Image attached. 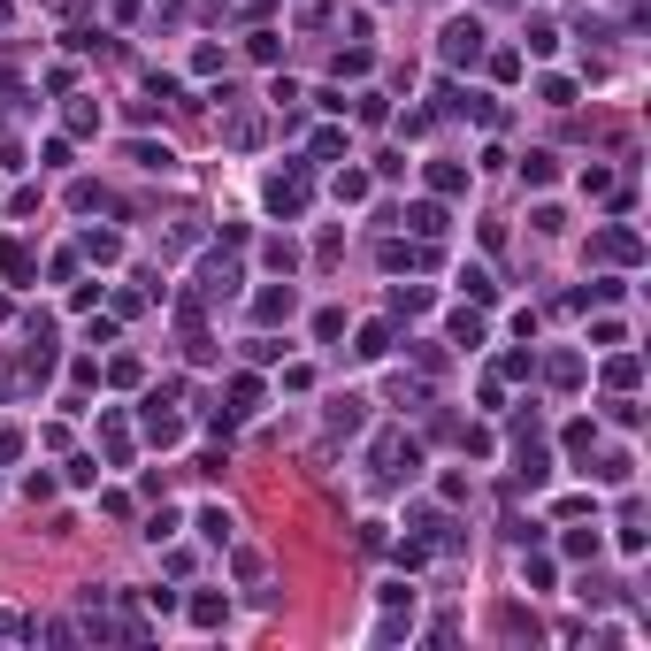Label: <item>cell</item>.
<instances>
[{
  "instance_id": "cell-1",
  "label": "cell",
  "mask_w": 651,
  "mask_h": 651,
  "mask_svg": "<svg viewBox=\"0 0 651 651\" xmlns=\"http://www.w3.org/2000/svg\"><path fill=\"white\" fill-rule=\"evenodd\" d=\"M444 61H476L483 54V23H444V46H437Z\"/></svg>"
},
{
  "instance_id": "cell-2",
  "label": "cell",
  "mask_w": 651,
  "mask_h": 651,
  "mask_svg": "<svg viewBox=\"0 0 651 651\" xmlns=\"http://www.w3.org/2000/svg\"><path fill=\"white\" fill-rule=\"evenodd\" d=\"M299 199H306L299 169H291V176H268V208H276V215H299Z\"/></svg>"
},
{
  "instance_id": "cell-3",
  "label": "cell",
  "mask_w": 651,
  "mask_h": 651,
  "mask_svg": "<svg viewBox=\"0 0 651 651\" xmlns=\"http://www.w3.org/2000/svg\"><path fill=\"white\" fill-rule=\"evenodd\" d=\"M598 253H606V261H636V238H629V230H606V238H598Z\"/></svg>"
},
{
  "instance_id": "cell-4",
  "label": "cell",
  "mask_w": 651,
  "mask_h": 651,
  "mask_svg": "<svg viewBox=\"0 0 651 651\" xmlns=\"http://www.w3.org/2000/svg\"><path fill=\"white\" fill-rule=\"evenodd\" d=\"M383 353H391V330L368 322V330H361V361H383Z\"/></svg>"
},
{
  "instance_id": "cell-5",
  "label": "cell",
  "mask_w": 651,
  "mask_h": 651,
  "mask_svg": "<svg viewBox=\"0 0 651 651\" xmlns=\"http://www.w3.org/2000/svg\"><path fill=\"white\" fill-rule=\"evenodd\" d=\"M406 223H414V230H421V238H437V230H444V208H429V199H421V208H414V215H406Z\"/></svg>"
},
{
  "instance_id": "cell-6",
  "label": "cell",
  "mask_w": 651,
  "mask_h": 651,
  "mask_svg": "<svg viewBox=\"0 0 651 651\" xmlns=\"http://www.w3.org/2000/svg\"><path fill=\"white\" fill-rule=\"evenodd\" d=\"M131 161H138V169H169V146H146V138H138Z\"/></svg>"
},
{
  "instance_id": "cell-7",
  "label": "cell",
  "mask_w": 651,
  "mask_h": 651,
  "mask_svg": "<svg viewBox=\"0 0 651 651\" xmlns=\"http://www.w3.org/2000/svg\"><path fill=\"white\" fill-rule=\"evenodd\" d=\"M199 536H215V544L230 536V514H223V506H208V514H199Z\"/></svg>"
}]
</instances>
